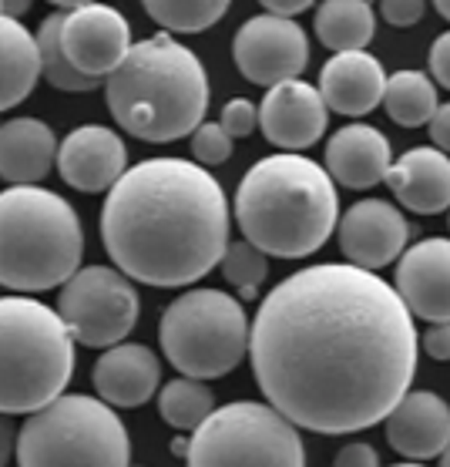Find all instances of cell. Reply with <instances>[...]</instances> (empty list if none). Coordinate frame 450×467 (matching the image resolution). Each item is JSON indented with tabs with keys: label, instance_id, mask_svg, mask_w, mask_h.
<instances>
[{
	"label": "cell",
	"instance_id": "6da1fadb",
	"mask_svg": "<svg viewBox=\"0 0 450 467\" xmlns=\"http://www.w3.org/2000/svg\"><path fill=\"white\" fill-rule=\"evenodd\" d=\"M414 313L370 269L306 265L279 283L252 319V373L266 400L312 434H356L410 393Z\"/></svg>",
	"mask_w": 450,
	"mask_h": 467
},
{
	"label": "cell",
	"instance_id": "7a4b0ae2",
	"mask_svg": "<svg viewBox=\"0 0 450 467\" xmlns=\"http://www.w3.org/2000/svg\"><path fill=\"white\" fill-rule=\"evenodd\" d=\"M101 243L135 283L192 286L229 249V199L199 161L145 159L107 192Z\"/></svg>",
	"mask_w": 450,
	"mask_h": 467
},
{
	"label": "cell",
	"instance_id": "3957f363",
	"mask_svg": "<svg viewBox=\"0 0 450 467\" xmlns=\"http://www.w3.org/2000/svg\"><path fill=\"white\" fill-rule=\"evenodd\" d=\"M340 219L336 182L306 155L279 151L259 159L236 189L242 239L276 259L320 253Z\"/></svg>",
	"mask_w": 450,
	"mask_h": 467
},
{
	"label": "cell",
	"instance_id": "277c9868",
	"mask_svg": "<svg viewBox=\"0 0 450 467\" xmlns=\"http://www.w3.org/2000/svg\"><path fill=\"white\" fill-rule=\"evenodd\" d=\"M105 101L118 128L141 141L192 139L209 111V75L192 47L161 31L105 78Z\"/></svg>",
	"mask_w": 450,
	"mask_h": 467
},
{
	"label": "cell",
	"instance_id": "5b68a950",
	"mask_svg": "<svg viewBox=\"0 0 450 467\" xmlns=\"http://www.w3.org/2000/svg\"><path fill=\"white\" fill-rule=\"evenodd\" d=\"M81 253L85 229L67 199L41 185L0 192V286L17 296L65 286Z\"/></svg>",
	"mask_w": 450,
	"mask_h": 467
},
{
	"label": "cell",
	"instance_id": "8992f818",
	"mask_svg": "<svg viewBox=\"0 0 450 467\" xmlns=\"http://www.w3.org/2000/svg\"><path fill=\"white\" fill-rule=\"evenodd\" d=\"M75 343L57 309L31 296H0V414H37L65 397Z\"/></svg>",
	"mask_w": 450,
	"mask_h": 467
},
{
	"label": "cell",
	"instance_id": "52a82bcc",
	"mask_svg": "<svg viewBox=\"0 0 450 467\" xmlns=\"http://www.w3.org/2000/svg\"><path fill=\"white\" fill-rule=\"evenodd\" d=\"M17 467H131L128 427L101 397L65 393L24 420Z\"/></svg>",
	"mask_w": 450,
	"mask_h": 467
},
{
	"label": "cell",
	"instance_id": "ba28073f",
	"mask_svg": "<svg viewBox=\"0 0 450 467\" xmlns=\"http://www.w3.org/2000/svg\"><path fill=\"white\" fill-rule=\"evenodd\" d=\"M159 340L175 370L215 380L246 360L252 327L236 296L222 289H189L161 313Z\"/></svg>",
	"mask_w": 450,
	"mask_h": 467
},
{
	"label": "cell",
	"instance_id": "9c48e42d",
	"mask_svg": "<svg viewBox=\"0 0 450 467\" xmlns=\"http://www.w3.org/2000/svg\"><path fill=\"white\" fill-rule=\"evenodd\" d=\"M185 467H306L300 427L272 404L236 400L189 437Z\"/></svg>",
	"mask_w": 450,
	"mask_h": 467
},
{
	"label": "cell",
	"instance_id": "30bf717a",
	"mask_svg": "<svg viewBox=\"0 0 450 467\" xmlns=\"http://www.w3.org/2000/svg\"><path fill=\"white\" fill-rule=\"evenodd\" d=\"M138 289L121 269L85 265L61 286L57 313L71 337L95 350H111L138 323Z\"/></svg>",
	"mask_w": 450,
	"mask_h": 467
},
{
	"label": "cell",
	"instance_id": "8fae6325",
	"mask_svg": "<svg viewBox=\"0 0 450 467\" xmlns=\"http://www.w3.org/2000/svg\"><path fill=\"white\" fill-rule=\"evenodd\" d=\"M232 61L239 75L262 88L296 81L310 64V37L292 17L259 14L236 31Z\"/></svg>",
	"mask_w": 450,
	"mask_h": 467
},
{
	"label": "cell",
	"instance_id": "7c38bea8",
	"mask_svg": "<svg viewBox=\"0 0 450 467\" xmlns=\"http://www.w3.org/2000/svg\"><path fill=\"white\" fill-rule=\"evenodd\" d=\"M61 47L81 75L105 81L135 47L131 24L125 14L107 4H87L77 11H65Z\"/></svg>",
	"mask_w": 450,
	"mask_h": 467
},
{
	"label": "cell",
	"instance_id": "4fadbf2b",
	"mask_svg": "<svg viewBox=\"0 0 450 467\" xmlns=\"http://www.w3.org/2000/svg\"><path fill=\"white\" fill-rule=\"evenodd\" d=\"M410 225L394 202L360 199L340 219V249L360 269H384L407 253Z\"/></svg>",
	"mask_w": 450,
	"mask_h": 467
},
{
	"label": "cell",
	"instance_id": "5bb4252c",
	"mask_svg": "<svg viewBox=\"0 0 450 467\" xmlns=\"http://www.w3.org/2000/svg\"><path fill=\"white\" fill-rule=\"evenodd\" d=\"M326 115L330 108L322 101L320 88L296 78V81H282L266 91L259 105V128L269 145L282 151H302L322 139Z\"/></svg>",
	"mask_w": 450,
	"mask_h": 467
},
{
	"label": "cell",
	"instance_id": "9a60e30c",
	"mask_svg": "<svg viewBox=\"0 0 450 467\" xmlns=\"http://www.w3.org/2000/svg\"><path fill=\"white\" fill-rule=\"evenodd\" d=\"M128 171V149L115 128L81 125L57 149V175L77 192H111Z\"/></svg>",
	"mask_w": 450,
	"mask_h": 467
},
{
	"label": "cell",
	"instance_id": "2e32d148",
	"mask_svg": "<svg viewBox=\"0 0 450 467\" xmlns=\"http://www.w3.org/2000/svg\"><path fill=\"white\" fill-rule=\"evenodd\" d=\"M394 286L414 317L450 323V239L434 235L410 245L400 255Z\"/></svg>",
	"mask_w": 450,
	"mask_h": 467
},
{
	"label": "cell",
	"instance_id": "e0dca14e",
	"mask_svg": "<svg viewBox=\"0 0 450 467\" xmlns=\"http://www.w3.org/2000/svg\"><path fill=\"white\" fill-rule=\"evenodd\" d=\"M386 441L407 461H430L450 447V407L430 390H410L386 417Z\"/></svg>",
	"mask_w": 450,
	"mask_h": 467
},
{
	"label": "cell",
	"instance_id": "ac0fdd59",
	"mask_svg": "<svg viewBox=\"0 0 450 467\" xmlns=\"http://www.w3.org/2000/svg\"><path fill=\"white\" fill-rule=\"evenodd\" d=\"M394 169V151L380 128L373 125H343L326 141V171L343 189L363 192L386 182Z\"/></svg>",
	"mask_w": 450,
	"mask_h": 467
},
{
	"label": "cell",
	"instance_id": "d6986e66",
	"mask_svg": "<svg viewBox=\"0 0 450 467\" xmlns=\"http://www.w3.org/2000/svg\"><path fill=\"white\" fill-rule=\"evenodd\" d=\"M386 71L373 54L346 51L332 54L320 71V95L330 111L346 118L370 115L376 105H384L386 95Z\"/></svg>",
	"mask_w": 450,
	"mask_h": 467
},
{
	"label": "cell",
	"instance_id": "ffe728a7",
	"mask_svg": "<svg viewBox=\"0 0 450 467\" xmlns=\"http://www.w3.org/2000/svg\"><path fill=\"white\" fill-rule=\"evenodd\" d=\"M91 380L97 397L115 410L141 407L161 387V363L145 343H118L97 357Z\"/></svg>",
	"mask_w": 450,
	"mask_h": 467
},
{
	"label": "cell",
	"instance_id": "44dd1931",
	"mask_svg": "<svg viewBox=\"0 0 450 467\" xmlns=\"http://www.w3.org/2000/svg\"><path fill=\"white\" fill-rule=\"evenodd\" d=\"M386 185L417 215H440L450 209V155L424 145L404 151L386 175Z\"/></svg>",
	"mask_w": 450,
	"mask_h": 467
},
{
	"label": "cell",
	"instance_id": "7402d4cb",
	"mask_svg": "<svg viewBox=\"0 0 450 467\" xmlns=\"http://www.w3.org/2000/svg\"><path fill=\"white\" fill-rule=\"evenodd\" d=\"M61 141L41 118H11L0 125V179L7 185H41L57 165Z\"/></svg>",
	"mask_w": 450,
	"mask_h": 467
},
{
	"label": "cell",
	"instance_id": "603a6c76",
	"mask_svg": "<svg viewBox=\"0 0 450 467\" xmlns=\"http://www.w3.org/2000/svg\"><path fill=\"white\" fill-rule=\"evenodd\" d=\"M41 78L37 34L17 17H0V111H11L27 101Z\"/></svg>",
	"mask_w": 450,
	"mask_h": 467
},
{
	"label": "cell",
	"instance_id": "cb8c5ba5",
	"mask_svg": "<svg viewBox=\"0 0 450 467\" xmlns=\"http://www.w3.org/2000/svg\"><path fill=\"white\" fill-rule=\"evenodd\" d=\"M312 31L332 54L366 51L376 34V11L370 0H322Z\"/></svg>",
	"mask_w": 450,
	"mask_h": 467
},
{
	"label": "cell",
	"instance_id": "d4e9b609",
	"mask_svg": "<svg viewBox=\"0 0 450 467\" xmlns=\"http://www.w3.org/2000/svg\"><path fill=\"white\" fill-rule=\"evenodd\" d=\"M384 108L400 128L430 125V118L437 115L440 108L437 85L424 71H397V75L386 81Z\"/></svg>",
	"mask_w": 450,
	"mask_h": 467
},
{
	"label": "cell",
	"instance_id": "484cf974",
	"mask_svg": "<svg viewBox=\"0 0 450 467\" xmlns=\"http://www.w3.org/2000/svg\"><path fill=\"white\" fill-rule=\"evenodd\" d=\"M159 414L175 431H199L215 414V393L195 377L169 380L159 393Z\"/></svg>",
	"mask_w": 450,
	"mask_h": 467
},
{
	"label": "cell",
	"instance_id": "4316f807",
	"mask_svg": "<svg viewBox=\"0 0 450 467\" xmlns=\"http://www.w3.org/2000/svg\"><path fill=\"white\" fill-rule=\"evenodd\" d=\"M61 24H65V11L51 14L47 21L37 27V51H41V78L57 91H67V95H85V91H95L97 78L81 75L75 64L67 61L65 47H61Z\"/></svg>",
	"mask_w": 450,
	"mask_h": 467
},
{
	"label": "cell",
	"instance_id": "83f0119b",
	"mask_svg": "<svg viewBox=\"0 0 450 467\" xmlns=\"http://www.w3.org/2000/svg\"><path fill=\"white\" fill-rule=\"evenodd\" d=\"M148 17L169 34H199L222 21L232 0H141Z\"/></svg>",
	"mask_w": 450,
	"mask_h": 467
},
{
	"label": "cell",
	"instance_id": "f1b7e54d",
	"mask_svg": "<svg viewBox=\"0 0 450 467\" xmlns=\"http://www.w3.org/2000/svg\"><path fill=\"white\" fill-rule=\"evenodd\" d=\"M219 269H222L225 283L239 289V296L252 299L269 276V259L259 245H252L249 239H239V243H229Z\"/></svg>",
	"mask_w": 450,
	"mask_h": 467
},
{
	"label": "cell",
	"instance_id": "f546056e",
	"mask_svg": "<svg viewBox=\"0 0 450 467\" xmlns=\"http://www.w3.org/2000/svg\"><path fill=\"white\" fill-rule=\"evenodd\" d=\"M232 135L225 131L219 121H202V125L192 131V155L199 165L205 169H215V165H225L232 159Z\"/></svg>",
	"mask_w": 450,
	"mask_h": 467
},
{
	"label": "cell",
	"instance_id": "4dcf8cb0",
	"mask_svg": "<svg viewBox=\"0 0 450 467\" xmlns=\"http://www.w3.org/2000/svg\"><path fill=\"white\" fill-rule=\"evenodd\" d=\"M219 125L232 135V139H249L259 128V108L249 101V98H232L222 105V115H219Z\"/></svg>",
	"mask_w": 450,
	"mask_h": 467
},
{
	"label": "cell",
	"instance_id": "1f68e13d",
	"mask_svg": "<svg viewBox=\"0 0 450 467\" xmlns=\"http://www.w3.org/2000/svg\"><path fill=\"white\" fill-rule=\"evenodd\" d=\"M427 14V0H380V17L390 27H414Z\"/></svg>",
	"mask_w": 450,
	"mask_h": 467
},
{
	"label": "cell",
	"instance_id": "d6a6232c",
	"mask_svg": "<svg viewBox=\"0 0 450 467\" xmlns=\"http://www.w3.org/2000/svg\"><path fill=\"white\" fill-rule=\"evenodd\" d=\"M430 75L450 91V31L437 34V41L430 44Z\"/></svg>",
	"mask_w": 450,
	"mask_h": 467
},
{
	"label": "cell",
	"instance_id": "836d02e7",
	"mask_svg": "<svg viewBox=\"0 0 450 467\" xmlns=\"http://www.w3.org/2000/svg\"><path fill=\"white\" fill-rule=\"evenodd\" d=\"M332 467H380V457L370 444L353 441V444L340 447V454L332 461Z\"/></svg>",
	"mask_w": 450,
	"mask_h": 467
},
{
	"label": "cell",
	"instance_id": "e575fe53",
	"mask_svg": "<svg viewBox=\"0 0 450 467\" xmlns=\"http://www.w3.org/2000/svg\"><path fill=\"white\" fill-rule=\"evenodd\" d=\"M420 347L430 360H450V323H430Z\"/></svg>",
	"mask_w": 450,
	"mask_h": 467
},
{
	"label": "cell",
	"instance_id": "d590c367",
	"mask_svg": "<svg viewBox=\"0 0 450 467\" xmlns=\"http://www.w3.org/2000/svg\"><path fill=\"white\" fill-rule=\"evenodd\" d=\"M427 131H430V141H434V149L447 151V155H450V101L437 108V115L430 118Z\"/></svg>",
	"mask_w": 450,
	"mask_h": 467
},
{
	"label": "cell",
	"instance_id": "8d00e7d4",
	"mask_svg": "<svg viewBox=\"0 0 450 467\" xmlns=\"http://www.w3.org/2000/svg\"><path fill=\"white\" fill-rule=\"evenodd\" d=\"M266 14H276V17H296V14L310 11L316 0H259Z\"/></svg>",
	"mask_w": 450,
	"mask_h": 467
},
{
	"label": "cell",
	"instance_id": "74e56055",
	"mask_svg": "<svg viewBox=\"0 0 450 467\" xmlns=\"http://www.w3.org/2000/svg\"><path fill=\"white\" fill-rule=\"evenodd\" d=\"M11 454H17V434L11 427V417L0 414V467H7Z\"/></svg>",
	"mask_w": 450,
	"mask_h": 467
},
{
	"label": "cell",
	"instance_id": "f35d334b",
	"mask_svg": "<svg viewBox=\"0 0 450 467\" xmlns=\"http://www.w3.org/2000/svg\"><path fill=\"white\" fill-rule=\"evenodd\" d=\"M34 0H0V17H17L21 21L24 14L31 11Z\"/></svg>",
	"mask_w": 450,
	"mask_h": 467
},
{
	"label": "cell",
	"instance_id": "ab89813d",
	"mask_svg": "<svg viewBox=\"0 0 450 467\" xmlns=\"http://www.w3.org/2000/svg\"><path fill=\"white\" fill-rule=\"evenodd\" d=\"M54 7H61V11H77V7H87V4H101V0H47Z\"/></svg>",
	"mask_w": 450,
	"mask_h": 467
},
{
	"label": "cell",
	"instance_id": "60d3db41",
	"mask_svg": "<svg viewBox=\"0 0 450 467\" xmlns=\"http://www.w3.org/2000/svg\"><path fill=\"white\" fill-rule=\"evenodd\" d=\"M434 7H437V14L444 21H450V0H434Z\"/></svg>",
	"mask_w": 450,
	"mask_h": 467
},
{
	"label": "cell",
	"instance_id": "b9f144b4",
	"mask_svg": "<svg viewBox=\"0 0 450 467\" xmlns=\"http://www.w3.org/2000/svg\"><path fill=\"white\" fill-rule=\"evenodd\" d=\"M440 467H450V447L444 451V454H440Z\"/></svg>",
	"mask_w": 450,
	"mask_h": 467
},
{
	"label": "cell",
	"instance_id": "7bdbcfd3",
	"mask_svg": "<svg viewBox=\"0 0 450 467\" xmlns=\"http://www.w3.org/2000/svg\"><path fill=\"white\" fill-rule=\"evenodd\" d=\"M394 467H424L420 461H404V464H394Z\"/></svg>",
	"mask_w": 450,
	"mask_h": 467
},
{
	"label": "cell",
	"instance_id": "ee69618b",
	"mask_svg": "<svg viewBox=\"0 0 450 467\" xmlns=\"http://www.w3.org/2000/svg\"><path fill=\"white\" fill-rule=\"evenodd\" d=\"M0 125H4V121H0Z\"/></svg>",
	"mask_w": 450,
	"mask_h": 467
},
{
	"label": "cell",
	"instance_id": "f6af8a7d",
	"mask_svg": "<svg viewBox=\"0 0 450 467\" xmlns=\"http://www.w3.org/2000/svg\"><path fill=\"white\" fill-rule=\"evenodd\" d=\"M131 467H135V464H131Z\"/></svg>",
	"mask_w": 450,
	"mask_h": 467
}]
</instances>
